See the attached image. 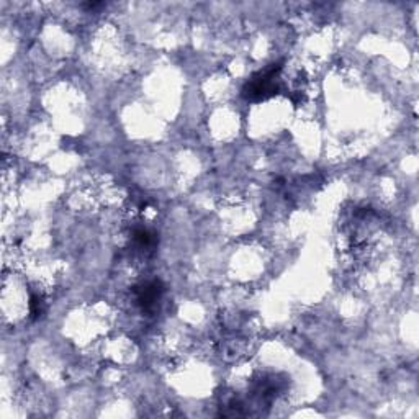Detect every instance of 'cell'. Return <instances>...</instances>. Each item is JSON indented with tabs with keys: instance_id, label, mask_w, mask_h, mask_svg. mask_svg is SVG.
Segmentation results:
<instances>
[{
	"instance_id": "1",
	"label": "cell",
	"mask_w": 419,
	"mask_h": 419,
	"mask_svg": "<svg viewBox=\"0 0 419 419\" xmlns=\"http://www.w3.org/2000/svg\"><path fill=\"white\" fill-rule=\"evenodd\" d=\"M282 67V62H276V64H271L264 71L254 74L243 87V97L249 102H262V100L277 95L280 90L277 77L280 74Z\"/></svg>"
},
{
	"instance_id": "4",
	"label": "cell",
	"mask_w": 419,
	"mask_h": 419,
	"mask_svg": "<svg viewBox=\"0 0 419 419\" xmlns=\"http://www.w3.org/2000/svg\"><path fill=\"white\" fill-rule=\"evenodd\" d=\"M45 313V301H43L41 297L38 295H31L30 298V315L33 320H38V318L43 316Z\"/></svg>"
},
{
	"instance_id": "3",
	"label": "cell",
	"mask_w": 419,
	"mask_h": 419,
	"mask_svg": "<svg viewBox=\"0 0 419 419\" xmlns=\"http://www.w3.org/2000/svg\"><path fill=\"white\" fill-rule=\"evenodd\" d=\"M133 241L139 249L151 250V249L156 248L159 239H157V234L152 233L151 229L138 228V229L133 231Z\"/></svg>"
},
{
	"instance_id": "2",
	"label": "cell",
	"mask_w": 419,
	"mask_h": 419,
	"mask_svg": "<svg viewBox=\"0 0 419 419\" xmlns=\"http://www.w3.org/2000/svg\"><path fill=\"white\" fill-rule=\"evenodd\" d=\"M164 292H166V287H164V283L159 278L141 282L139 285L133 288L134 303L141 308L143 313L151 315V313L157 310V305L162 300Z\"/></svg>"
}]
</instances>
